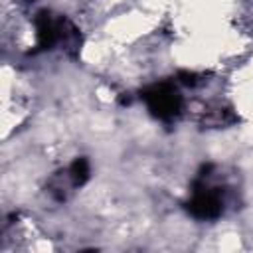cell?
Here are the masks:
<instances>
[{"label":"cell","instance_id":"3957f363","mask_svg":"<svg viewBox=\"0 0 253 253\" xmlns=\"http://www.w3.org/2000/svg\"><path fill=\"white\" fill-rule=\"evenodd\" d=\"M89 176V164L85 158H77L75 162H71L65 170L57 172L49 184H47V192L49 196H53L55 200H65L69 198V194L77 188L83 186V182Z\"/></svg>","mask_w":253,"mask_h":253},{"label":"cell","instance_id":"7a4b0ae2","mask_svg":"<svg viewBox=\"0 0 253 253\" xmlns=\"http://www.w3.org/2000/svg\"><path fill=\"white\" fill-rule=\"evenodd\" d=\"M148 109L162 121H172L182 109V97L172 83H158L144 93Z\"/></svg>","mask_w":253,"mask_h":253},{"label":"cell","instance_id":"6da1fadb","mask_svg":"<svg viewBox=\"0 0 253 253\" xmlns=\"http://www.w3.org/2000/svg\"><path fill=\"white\" fill-rule=\"evenodd\" d=\"M231 196V186L219 168L208 166L192 186L188 211L198 219H215L223 215Z\"/></svg>","mask_w":253,"mask_h":253}]
</instances>
